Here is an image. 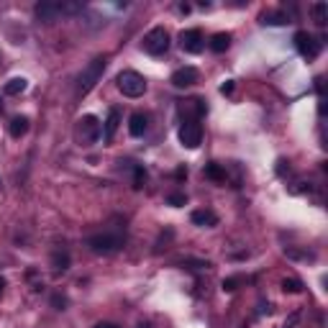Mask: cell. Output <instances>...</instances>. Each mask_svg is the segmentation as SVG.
<instances>
[{
  "label": "cell",
  "instance_id": "cell-1",
  "mask_svg": "<svg viewBox=\"0 0 328 328\" xmlns=\"http://www.w3.org/2000/svg\"><path fill=\"white\" fill-rule=\"evenodd\" d=\"M105 64H108V57H105V54H100V57H95L85 69L79 72V77H77V98H85L98 85L103 72H105Z\"/></svg>",
  "mask_w": 328,
  "mask_h": 328
},
{
  "label": "cell",
  "instance_id": "cell-2",
  "mask_svg": "<svg viewBox=\"0 0 328 328\" xmlns=\"http://www.w3.org/2000/svg\"><path fill=\"white\" fill-rule=\"evenodd\" d=\"M126 243V238L121 236V233H95V236H90L88 238V246H90V252H95V254H116L121 246Z\"/></svg>",
  "mask_w": 328,
  "mask_h": 328
},
{
  "label": "cell",
  "instance_id": "cell-3",
  "mask_svg": "<svg viewBox=\"0 0 328 328\" xmlns=\"http://www.w3.org/2000/svg\"><path fill=\"white\" fill-rule=\"evenodd\" d=\"M118 82V90L126 95V98H141L146 93V79L139 74V72H133V69H126L116 77Z\"/></svg>",
  "mask_w": 328,
  "mask_h": 328
},
{
  "label": "cell",
  "instance_id": "cell-4",
  "mask_svg": "<svg viewBox=\"0 0 328 328\" xmlns=\"http://www.w3.org/2000/svg\"><path fill=\"white\" fill-rule=\"evenodd\" d=\"M170 49V34L164 26H154V29L144 36V51L151 54V57H161V54H167Z\"/></svg>",
  "mask_w": 328,
  "mask_h": 328
},
{
  "label": "cell",
  "instance_id": "cell-5",
  "mask_svg": "<svg viewBox=\"0 0 328 328\" xmlns=\"http://www.w3.org/2000/svg\"><path fill=\"white\" fill-rule=\"evenodd\" d=\"M295 46H297V51L303 54L305 59H315L318 54H320V49H323V41L315 39V36L308 34V31H297V34H295Z\"/></svg>",
  "mask_w": 328,
  "mask_h": 328
},
{
  "label": "cell",
  "instance_id": "cell-6",
  "mask_svg": "<svg viewBox=\"0 0 328 328\" xmlns=\"http://www.w3.org/2000/svg\"><path fill=\"white\" fill-rule=\"evenodd\" d=\"M100 133H103V128H100V121H98L95 116H82V118L77 121V139H79V141L93 144V141L100 139Z\"/></svg>",
  "mask_w": 328,
  "mask_h": 328
},
{
  "label": "cell",
  "instance_id": "cell-7",
  "mask_svg": "<svg viewBox=\"0 0 328 328\" xmlns=\"http://www.w3.org/2000/svg\"><path fill=\"white\" fill-rule=\"evenodd\" d=\"M180 141L185 149H198L203 144V126L198 121H185L180 126Z\"/></svg>",
  "mask_w": 328,
  "mask_h": 328
},
{
  "label": "cell",
  "instance_id": "cell-8",
  "mask_svg": "<svg viewBox=\"0 0 328 328\" xmlns=\"http://www.w3.org/2000/svg\"><path fill=\"white\" fill-rule=\"evenodd\" d=\"M180 46L187 51V54H200L205 49V36L200 29H185L180 34Z\"/></svg>",
  "mask_w": 328,
  "mask_h": 328
},
{
  "label": "cell",
  "instance_id": "cell-9",
  "mask_svg": "<svg viewBox=\"0 0 328 328\" xmlns=\"http://www.w3.org/2000/svg\"><path fill=\"white\" fill-rule=\"evenodd\" d=\"M34 13H36L39 21H44V23H54V21L62 16V6H59V3H54V0H41V3H36Z\"/></svg>",
  "mask_w": 328,
  "mask_h": 328
},
{
  "label": "cell",
  "instance_id": "cell-10",
  "mask_svg": "<svg viewBox=\"0 0 328 328\" xmlns=\"http://www.w3.org/2000/svg\"><path fill=\"white\" fill-rule=\"evenodd\" d=\"M170 82H172L175 88H180V90H182V88H190V85H195V82H198V69H195V67H180V69L172 74Z\"/></svg>",
  "mask_w": 328,
  "mask_h": 328
},
{
  "label": "cell",
  "instance_id": "cell-11",
  "mask_svg": "<svg viewBox=\"0 0 328 328\" xmlns=\"http://www.w3.org/2000/svg\"><path fill=\"white\" fill-rule=\"evenodd\" d=\"M118 126H121V108H111V111H108V118H105V128H103L105 141H113Z\"/></svg>",
  "mask_w": 328,
  "mask_h": 328
},
{
  "label": "cell",
  "instance_id": "cell-12",
  "mask_svg": "<svg viewBox=\"0 0 328 328\" xmlns=\"http://www.w3.org/2000/svg\"><path fill=\"white\" fill-rule=\"evenodd\" d=\"M146 128H149V118H146L144 113H133V116L128 118V133H131V136H144Z\"/></svg>",
  "mask_w": 328,
  "mask_h": 328
},
{
  "label": "cell",
  "instance_id": "cell-13",
  "mask_svg": "<svg viewBox=\"0 0 328 328\" xmlns=\"http://www.w3.org/2000/svg\"><path fill=\"white\" fill-rule=\"evenodd\" d=\"M69 264H72V259H69L67 249H54L51 252V267H54V272H67Z\"/></svg>",
  "mask_w": 328,
  "mask_h": 328
},
{
  "label": "cell",
  "instance_id": "cell-14",
  "mask_svg": "<svg viewBox=\"0 0 328 328\" xmlns=\"http://www.w3.org/2000/svg\"><path fill=\"white\" fill-rule=\"evenodd\" d=\"M8 133L13 136V139H21V136H26V133H29V118H26V116H16V118H11V123H8Z\"/></svg>",
  "mask_w": 328,
  "mask_h": 328
},
{
  "label": "cell",
  "instance_id": "cell-15",
  "mask_svg": "<svg viewBox=\"0 0 328 328\" xmlns=\"http://www.w3.org/2000/svg\"><path fill=\"white\" fill-rule=\"evenodd\" d=\"M190 218H193V223H195V226H203V228H210V226L218 223V215H215L213 210H195Z\"/></svg>",
  "mask_w": 328,
  "mask_h": 328
},
{
  "label": "cell",
  "instance_id": "cell-16",
  "mask_svg": "<svg viewBox=\"0 0 328 328\" xmlns=\"http://www.w3.org/2000/svg\"><path fill=\"white\" fill-rule=\"evenodd\" d=\"M262 23L264 26H282V23H290V16L285 11H267V13H262Z\"/></svg>",
  "mask_w": 328,
  "mask_h": 328
},
{
  "label": "cell",
  "instance_id": "cell-17",
  "mask_svg": "<svg viewBox=\"0 0 328 328\" xmlns=\"http://www.w3.org/2000/svg\"><path fill=\"white\" fill-rule=\"evenodd\" d=\"M208 46H210L215 54H223V51L231 46V34H223V31H221V34H215V36L210 39V44H208Z\"/></svg>",
  "mask_w": 328,
  "mask_h": 328
},
{
  "label": "cell",
  "instance_id": "cell-18",
  "mask_svg": "<svg viewBox=\"0 0 328 328\" xmlns=\"http://www.w3.org/2000/svg\"><path fill=\"white\" fill-rule=\"evenodd\" d=\"M205 177L213 180V182H226V170L221 167V164L210 161V164H205Z\"/></svg>",
  "mask_w": 328,
  "mask_h": 328
},
{
  "label": "cell",
  "instance_id": "cell-19",
  "mask_svg": "<svg viewBox=\"0 0 328 328\" xmlns=\"http://www.w3.org/2000/svg\"><path fill=\"white\" fill-rule=\"evenodd\" d=\"M26 88H29V79H23V77H13L6 82V95H21Z\"/></svg>",
  "mask_w": 328,
  "mask_h": 328
},
{
  "label": "cell",
  "instance_id": "cell-20",
  "mask_svg": "<svg viewBox=\"0 0 328 328\" xmlns=\"http://www.w3.org/2000/svg\"><path fill=\"white\" fill-rule=\"evenodd\" d=\"M313 21L318 23V26H325L328 23V6L323 3V0H320V3H313Z\"/></svg>",
  "mask_w": 328,
  "mask_h": 328
},
{
  "label": "cell",
  "instance_id": "cell-21",
  "mask_svg": "<svg viewBox=\"0 0 328 328\" xmlns=\"http://www.w3.org/2000/svg\"><path fill=\"white\" fill-rule=\"evenodd\" d=\"M282 292L300 295V292H303V282H300V280H295V277H285V280H282Z\"/></svg>",
  "mask_w": 328,
  "mask_h": 328
},
{
  "label": "cell",
  "instance_id": "cell-22",
  "mask_svg": "<svg viewBox=\"0 0 328 328\" xmlns=\"http://www.w3.org/2000/svg\"><path fill=\"white\" fill-rule=\"evenodd\" d=\"M67 303H69V300H67L64 292H54L51 295V308L54 310H67Z\"/></svg>",
  "mask_w": 328,
  "mask_h": 328
},
{
  "label": "cell",
  "instance_id": "cell-23",
  "mask_svg": "<svg viewBox=\"0 0 328 328\" xmlns=\"http://www.w3.org/2000/svg\"><path fill=\"white\" fill-rule=\"evenodd\" d=\"M144 182H146V170L136 164V167H133V187H136V190H141Z\"/></svg>",
  "mask_w": 328,
  "mask_h": 328
},
{
  "label": "cell",
  "instance_id": "cell-24",
  "mask_svg": "<svg viewBox=\"0 0 328 328\" xmlns=\"http://www.w3.org/2000/svg\"><path fill=\"white\" fill-rule=\"evenodd\" d=\"M167 203H170L172 208H182V205L187 203V195H185V193H170V195H167Z\"/></svg>",
  "mask_w": 328,
  "mask_h": 328
},
{
  "label": "cell",
  "instance_id": "cell-25",
  "mask_svg": "<svg viewBox=\"0 0 328 328\" xmlns=\"http://www.w3.org/2000/svg\"><path fill=\"white\" fill-rule=\"evenodd\" d=\"M243 282H246L243 277H226V280H223V290H226V292H233V290H238Z\"/></svg>",
  "mask_w": 328,
  "mask_h": 328
},
{
  "label": "cell",
  "instance_id": "cell-26",
  "mask_svg": "<svg viewBox=\"0 0 328 328\" xmlns=\"http://www.w3.org/2000/svg\"><path fill=\"white\" fill-rule=\"evenodd\" d=\"M233 93V79H226L221 85V95H231Z\"/></svg>",
  "mask_w": 328,
  "mask_h": 328
},
{
  "label": "cell",
  "instance_id": "cell-27",
  "mask_svg": "<svg viewBox=\"0 0 328 328\" xmlns=\"http://www.w3.org/2000/svg\"><path fill=\"white\" fill-rule=\"evenodd\" d=\"M285 172H290V164H287L285 159H280V161H277V175H285Z\"/></svg>",
  "mask_w": 328,
  "mask_h": 328
},
{
  "label": "cell",
  "instance_id": "cell-28",
  "mask_svg": "<svg viewBox=\"0 0 328 328\" xmlns=\"http://www.w3.org/2000/svg\"><path fill=\"white\" fill-rule=\"evenodd\" d=\"M297 320H300V313H292V315H290V320H287L282 328H295V325H297Z\"/></svg>",
  "mask_w": 328,
  "mask_h": 328
},
{
  "label": "cell",
  "instance_id": "cell-29",
  "mask_svg": "<svg viewBox=\"0 0 328 328\" xmlns=\"http://www.w3.org/2000/svg\"><path fill=\"white\" fill-rule=\"evenodd\" d=\"M175 177H177V180H185V177H187V170H185V167H180V170L175 172Z\"/></svg>",
  "mask_w": 328,
  "mask_h": 328
},
{
  "label": "cell",
  "instance_id": "cell-30",
  "mask_svg": "<svg viewBox=\"0 0 328 328\" xmlns=\"http://www.w3.org/2000/svg\"><path fill=\"white\" fill-rule=\"evenodd\" d=\"M315 90L323 93V77H315Z\"/></svg>",
  "mask_w": 328,
  "mask_h": 328
},
{
  "label": "cell",
  "instance_id": "cell-31",
  "mask_svg": "<svg viewBox=\"0 0 328 328\" xmlns=\"http://www.w3.org/2000/svg\"><path fill=\"white\" fill-rule=\"evenodd\" d=\"M95 328H121V325H116V323H98Z\"/></svg>",
  "mask_w": 328,
  "mask_h": 328
},
{
  "label": "cell",
  "instance_id": "cell-32",
  "mask_svg": "<svg viewBox=\"0 0 328 328\" xmlns=\"http://www.w3.org/2000/svg\"><path fill=\"white\" fill-rule=\"evenodd\" d=\"M3 290H6V280L0 277V295H3Z\"/></svg>",
  "mask_w": 328,
  "mask_h": 328
},
{
  "label": "cell",
  "instance_id": "cell-33",
  "mask_svg": "<svg viewBox=\"0 0 328 328\" xmlns=\"http://www.w3.org/2000/svg\"><path fill=\"white\" fill-rule=\"evenodd\" d=\"M136 328H151L149 323H139V325H136Z\"/></svg>",
  "mask_w": 328,
  "mask_h": 328
},
{
  "label": "cell",
  "instance_id": "cell-34",
  "mask_svg": "<svg viewBox=\"0 0 328 328\" xmlns=\"http://www.w3.org/2000/svg\"><path fill=\"white\" fill-rule=\"evenodd\" d=\"M0 113H3V100H0Z\"/></svg>",
  "mask_w": 328,
  "mask_h": 328
}]
</instances>
